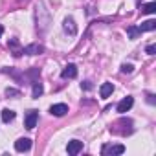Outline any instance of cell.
<instances>
[{"label":"cell","instance_id":"6da1fadb","mask_svg":"<svg viewBox=\"0 0 156 156\" xmlns=\"http://www.w3.org/2000/svg\"><path fill=\"white\" fill-rule=\"evenodd\" d=\"M132 105H134V99H132L130 96H127V98H123V99L119 101V105H118V112H119V114H125V112H129V110L132 108Z\"/></svg>","mask_w":156,"mask_h":156},{"label":"cell","instance_id":"7a4b0ae2","mask_svg":"<svg viewBox=\"0 0 156 156\" xmlns=\"http://www.w3.org/2000/svg\"><path fill=\"white\" fill-rule=\"evenodd\" d=\"M81 149H83V141H79V140H72V141H68V145H66V151H68L70 156H75Z\"/></svg>","mask_w":156,"mask_h":156},{"label":"cell","instance_id":"3957f363","mask_svg":"<svg viewBox=\"0 0 156 156\" xmlns=\"http://www.w3.org/2000/svg\"><path fill=\"white\" fill-rule=\"evenodd\" d=\"M61 77L62 79H73V77H77V66L75 64H66L64 70L61 72Z\"/></svg>","mask_w":156,"mask_h":156},{"label":"cell","instance_id":"277c9868","mask_svg":"<svg viewBox=\"0 0 156 156\" xmlns=\"http://www.w3.org/2000/svg\"><path fill=\"white\" fill-rule=\"evenodd\" d=\"M42 51H44V48L41 44H30L20 50V53H26V55H41Z\"/></svg>","mask_w":156,"mask_h":156},{"label":"cell","instance_id":"5b68a950","mask_svg":"<svg viewBox=\"0 0 156 156\" xmlns=\"http://www.w3.org/2000/svg\"><path fill=\"white\" fill-rule=\"evenodd\" d=\"M37 119H39V112L37 110H30L28 114H26V129H35V125H37Z\"/></svg>","mask_w":156,"mask_h":156},{"label":"cell","instance_id":"8992f818","mask_svg":"<svg viewBox=\"0 0 156 156\" xmlns=\"http://www.w3.org/2000/svg\"><path fill=\"white\" fill-rule=\"evenodd\" d=\"M101 152L103 154H123L125 152V145H103Z\"/></svg>","mask_w":156,"mask_h":156},{"label":"cell","instance_id":"52a82bcc","mask_svg":"<svg viewBox=\"0 0 156 156\" xmlns=\"http://www.w3.org/2000/svg\"><path fill=\"white\" fill-rule=\"evenodd\" d=\"M15 149H17L19 152L30 151V149H31V140H30V138H20V140H17V141H15Z\"/></svg>","mask_w":156,"mask_h":156},{"label":"cell","instance_id":"ba28073f","mask_svg":"<svg viewBox=\"0 0 156 156\" xmlns=\"http://www.w3.org/2000/svg\"><path fill=\"white\" fill-rule=\"evenodd\" d=\"M66 112H68V107L64 103H57V105H51L50 107V114L51 116H57L59 118V116H64Z\"/></svg>","mask_w":156,"mask_h":156},{"label":"cell","instance_id":"9c48e42d","mask_svg":"<svg viewBox=\"0 0 156 156\" xmlns=\"http://www.w3.org/2000/svg\"><path fill=\"white\" fill-rule=\"evenodd\" d=\"M112 92H114V85H112V83H103L101 88H99V96H101L103 99H107Z\"/></svg>","mask_w":156,"mask_h":156},{"label":"cell","instance_id":"30bf717a","mask_svg":"<svg viewBox=\"0 0 156 156\" xmlns=\"http://www.w3.org/2000/svg\"><path fill=\"white\" fill-rule=\"evenodd\" d=\"M64 31H68L70 35H75L77 33V28H75V24H73V19H64Z\"/></svg>","mask_w":156,"mask_h":156},{"label":"cell","instance_id":"8fae6325","mask_svg":"<svg viewBox=\"0 0 156 156\" xmlns=\"http://www.w3.org/2000/svg\"><path fill=\"white\" fill-rule=\"evenodd\" d=\"M152 30H156V20L154 19L145 20V22L140 24V31H152Z\"/></svg>","mask_w":156,"mask_h":156},{"label":"cell","instance_id":"7c38bea8","mask_svg":"<svg viewBox=\"0 0 156 156\" xmlns=\"http://www.w3.org/2000/svg\"><path fill=\"white\" fill-rule=\"evenodd\" d=\"M42 92H44L42 85H41L39 81H33V92H31V98H33V99H39V98L42 96Z\"/></svg>","mask_w":156,"mask_h":156},{"label":"cell","instance_id":"4fadbf2b","mask_svg":"<svg viewBox=\"0 0 156 156\" xmlns=\"http://www.w3.org/2000/svg\"><path fill=\"white\" fill-rule=\"evenodd\" d=\"M13 119H15V112L9 110V108H4V110H2V121H4V123H9V121H13Z\"/></svg>","mask_w":156,"mask_h":156},{"label":"cell","instance_id":"5bb4252c","mask_svg":"<svg viewBox=\"0 0 156 156\" xmlns=\"http://www.w3.org/2000/svg\"><path fill=\"white\" fill-rule=\"evenodd\" d=\"M156 11V2H149V4H143L141 6V13H154Z\"/></svg>","mask_w":156,"mask_h":156},{"label":"cell","instance_id":"9a60e30c","mask_svg":"<svg viewBox=\"0 0 156 156\" xmlns=\"http://www.w3.org/2000/svg\"><path fill=\"white\" fill-rule=\"evenodd\" d=\"M127 33H129L130 39H136L141 31H140V28H136V26H129V28H127Z\"/></svg>","mask_w":156,"mask_h":156},{"label":"cell","instance_id":"2e32d148","mask_svg":"<svg viewBox=\"0 0 156 156\" xmlns=\"http://www.w3.org/2000/svg\"><path fill=\"white\" fill-rule=\"evenodd\" d=\"M28 75L31 77V83H33V81H37V77L41 75V70H39V68H31V70L28 72Z\"/></svg>","mask_w":156,"mask_h":156},{"label":"cell","instance_id":"e0dca14e","mask_svg":"<svg viewBox=\"0 0 156 156\" xmlns=\"http://www.w3.org/2000/svg\"><path fill=\"white\" fill-rule=\"evenodd\" d=\"M132 70H134L132 64H123V66H121V72H123V73H132Z\"/></svg>","mask_w":156,"mask_h":156},{"label":"cell","instance_id":"ac0fdd59","mask_svg":"<svg viewBox=\"0 0 156 156\" xmlns=\"http://www.w3.org/2000/svg\"><path fill=\"white\" fill-rule=\"evenodd\" d=\"M19 94H20V92H19L17 88H6V96H8V98H9V96H19Z\"/></svg>","mask_w":156,"mask_h":156},{"label":"cell","instance_id":"d6986e66","mask_svg":"<svg viewBox=\"0 0 156 156\" xmlns=\"http://www.w3.org/2000/svg\"><path fill=\"white\" fill-rule=\"evenodd\" d=\"M145 51H147L149 55H154V51H156V46H154V44H149V46L145 48Z\"/></svg>","mask_w":156,"mask_h":156},{"label":"cell","instance_id":"ffe728a7","mask_svg":"<svg viewBox=\"0 0 156 156\" xmlns=\"http://www.w3.org/2000/svg\"><path fill=\"white\" fill-rule=\"evenodd\" d=\"M81 88L83 90H92V83L90 81H85V83H81Z\"/></svg>","mask_w":156,"mask_h":156},{"label":"cell","instance_id":"44dd1931","mask_svg":"<svg viewBox=\"0 0 156 156\" xmlns=\"http://www.w3.org/2000/svg\"><path fill=\"white\" fill-rule=\"evenodd\" d=\"M8 46H9V48H13V50H15V48H17V46H19V41H17V39H11V41H9V42H8Z\"/></svg>","mask_w":156,"mask_h":156},{"label":"cell","instance_id":"7402d4cb","mask_svg":"<svg viewBox=\"0 0 156 156\" xmlns=\"http://www.w3.org/2000/svg\"><path fill=\"white\" fill-rule=\"evenodd\" d=\"M147 101H149L151 105H154V96H152V94H149V96H147Z\"/></svg>","mask_w":156,"mask_h":156},{"label":"cell","instance_id":"603a6c76","mask_svg":"<svg viewBox=\"0 0 156 156\" xmlns=\"http://www.w3.org/2000/svg\"><path fill=\"white\" fill-rule=\"evenodd\" d=\"M2 33H4V28H2V26H0V37H2Z\"/></svg>","mask_w":156,"mask_h":156}]
</instances>
